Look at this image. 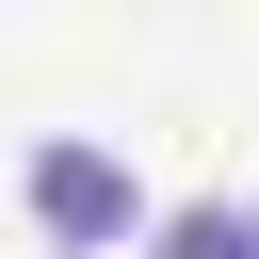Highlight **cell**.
<instances>
[{
	"mask_svg": "<svg viewBox=\"0 0 259 259\" xmlns=\"http://www.w3.org/2000/svg\"><path fill=\"white\" fill-rule=\"evenodd\" d=\"M16 194H32V227H49V259H97V243H130V227H146V194H130V162H113V146H81V130H49V146L16 162Z\"/></svg>",
	"mask_w": 259,
	"mask_h": 259,
	"instance_id": "6da1fadb",
	"label": "cell"
},
{
	"mask_svg": "<svg viewBox=\"0 0 259 259\" xmlns=\"http://www.w3.org/2000/svg\"><path fill=\"white\" fill-rule=\"evenodd\" d=\"M162 259H259V210H227V194L210 210H162Z\"/></svg>",
	"mask_w": 259,
	"mask_h": 259,
	"instance_id": "7a4b0ae2",
	"label": "cell"
}]
</instances>
